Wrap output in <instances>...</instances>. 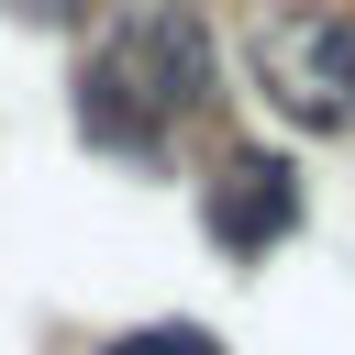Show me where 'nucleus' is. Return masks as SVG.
Segmentation results:
<instances>
[{
    "label": "nucleus",
    "instance_id": "3",
    "mask_svg": "<svg viewBox=\"0 0 355 355\" xmlns=\"http://www.w3.org/2000/svg\"><path fill=\"white\" fill-rule=\"evenodd\" d=\"M200 222H211L222 255H266V244L300 222V178H288V155H266V144L222 155V178L200 189Z\"/></svg>",
    "mask_w": 355,
    "mask_h": 355
},
{
    "label": "nucleus",
    "instance_id": "5",
    "mask_svg": "<svg viewBox=\"0 0 355 355\" xmlns=\"http://www.w3.org/2000/svg\"><path fill=\"white\" fill-rule=\"evenodd\" d=\"M11 11H22V22H78L89 0H11Z\"/></svg>",
    "mask_w": 355,
    "mask_h": 355
},
{
    "label": "nucleus",
    "instance_id": "2",
    "mask_svg": "<svg viewBox=\"0 0 355 355\" xmlns=\"http://www.w3.org/2000/svg\"><path fill=\"white\" fill-rule=\"evenodd\" d=\"M255 78L311 133L355 122V11H277V22H255Z\"/></svg>",
    "mask_w": 355,
    "mask_h": 355
},
{
    "label": "nucleus",
    "instance_id": "1",
    "mask_svg": "<svg viewBox=\"0 0 355 355\" xmlns=\"http://www.w3.org/2000/svg\"><path fill=\"white\" fill-rule=\"evenodd\" d=\"M222 67H211V22L189 0H133L100 55L78 67V133L111 144V155H166V133L189 111H211Z\"/></svg>",
    "mask_w": 355,
    "mask_h": 355
},
{
    "label": "nucleus",
    "instance_id": "4",
    "mask_svg": "<svg viewBox=\"0 0 355 355\" xmlns=\"http://www.w3.org/2000/svg\"><path fill=\"white\" fill-rule=\"evenodd\" d=\"M100 355H222V333H200V322H144V333H111Z\"/></svg>",
    "mask_w": 355,
    "mask_h": 355
}]
</instances>
